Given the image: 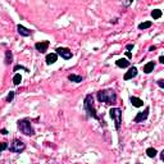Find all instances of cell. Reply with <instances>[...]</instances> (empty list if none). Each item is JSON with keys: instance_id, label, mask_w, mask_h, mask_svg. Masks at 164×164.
Segmentation results:
<instances>
[{"instance_id": "1", "label": "cell", "mask_w": 164, "mask_h": 164, "mask_svg": "<svg viewBox=\"0 0 164 164\" xmlns=\"http://www.w3.org/2000/svg\"><path fill=\"white\" fill-rule=\"evenodd\" d=\"M98 100L107 105H113L117 100V94L114 90H101L98 93Z\"/></svg>"}, {"instance_id": "2", "label": "cell", "mask_w": 164, "mask_h": 164, "mask_svg": "<svg viewBox=\"0 0 164 164\" xmlns=\"http://www.w3.org/2000/svg\"><path fill=\"white\" fill-rule=\"evenodd\" d=\"M84 108L85 110L89 113L90 117H93L95 119H100V117L96 113V109H95V104H94V96L89 94L85 98V101H84Z\"/></svg>"}, {"instance_id": "3", "label": "cell", "mask_w": 164, "mask_h": 164, "mask_svg": "<svg viewBox=\"0 0 164 164\" xmlns=\"http://www.w3.org/2000/svg\"><path fill=\"white\" fill-rule=\"evenodd\" d=\"M18 129L26 136H33L35 135V129L31 126V122L28 119H19L17 122Z\"/></svg>"}, {"instance_id": "4", "label": "cell", "mask_w": 164, "mask_h": 164, "mask_svg": "<svg viewBox=\"0 0 164 164\" xmlns=\"http://www.w3.org/2000/svg\"><path fill=\"white\" fill-rule=\"evenodd\" d=\"M110 117H112V119L114 120L115 123V128L119 129L120 128V124H122V110H120L119 108H112L110 109Z\"/></svg>"}, {"instance_id": "5", "label": "cell", "mask_w": 164, "mask_h": 164, "mask_svg": "<svg viewBox=\"0 0 164 164\" xmlns=\"http://www.w3.org/2000/svg\"><path fill=\"white\" fill-rule=\"evenodd\" d=\"M25 149H26V144L18 138H14L11 142V146H9V150L12 153H22L25 151Z\"/></svg>"}, {"instance_id": "6", "label": "cell", "mask_w": 164, "mask_h": 164, "mask_svg": "<svg viewBox=\"0 0 164 164\" xmlns=\"http://www.w3.org/2000/svg\"><path fill=\"white\" fill-rule=\"evenodd\" d=\"M55 54L62 56L65 60H68V59H71V58H72V51L69 49H67V47H58Z\"/></svg>"}, {"instance_id": "7", "label": "cell", "mask_w": 164, "mask_h": 164, "mask_svg": "<svg viewBox=\"0 0 164 164\" xmlns=\"http://www.w3.org/2000/svg\"><path fill=\"white\" fill-rule=\"evenodd\" d=\"M149 110H150V108L146 107L144 112H140V113L136 115V117H135L133 122H135V123H140V122H144V120H146L147 117H149Z\"/></svg>"}, {"instance_id": "8", "label": "cell", "mask_w": 164, "mask_h": 164, "mask_svg": "<svg viewBox=\"0 0 164 164\" xmlns=\"http://www.w3.org/2000/svg\"><path fill=\"white\" fill-rule=\"evenodd\" d=\"M49 47V41H41V42H36L35 44V49L40 53H45Z\"/></svg>"}, {"instance_id": "9", "label": "cell", "mask_w": 164, "mask_h": 164, "mask_svg": "<svg viewBox=\"0 0 164 164\" xmlns=\"http://www.w3.org/2000/svg\"><path fill=\"white\" fill-rule=\"evenodd\" d=\"M17 30H18L19 35H22V36H25V37L32 35V31L28 30V28H26L25 26H22V25H18V26H17Z\"/></svg>"}, {"instance_id": "10", "label": "cell", "mask_w": 164, "mask_h": 164, "mask_svg": "<svg viewBox=\"0 0 164 164\" xmlns=\"http://www.w3.org/2000/svg\"><path fill=\"white\" fill-rule=\"evenodd\" d=\"M136 76H137V68L132 67V68H129V71L127 72L126 74H124V80H126V81H129V80H132L133 77H136Z\"/></svg>"}, {"instance_id": "11", "label": "cell", "mask_w": 164, "mask_h": 164, "mask_svg": "<svg viewBox=\"0 0 164 164\" xmlns=\"http://www.w3.org/2000/svg\"><path fill=\"white\" fill-rule=\"evenodd\" d=\"M131 104L133 105L135 108H141V107H144V101L140 99V98H136V96H131Z\"/></svg>"}, {"instance_id": "12", "label": "cell", "mask_w": 164, "mask_h": 164, "mask_svg": "<svg viewBox=\"0 0 164 164\" xmlns=\"http://www.w3.org/2000/svg\"><path fill=\"white\" fill-rule=\"evenodd\" d=\"M58 59V55L55 54V53H51V54H47L46 58H45V60H46V64H54L55 62Z\"/></svg>"}, {"instance_id": "13", "label": "cell", "mask_w": 164, "mask_h": 164, "mask_svg": "<svg viewBox=\"0 0 164 164\" xmlns=\"http://www.w3.org/2000/svg\"><path fill=\"white\" fill-rule=\"evenodd\" d=\"M154 68H155V63H154V62H149V63L144 65V72H145V73H151Z\"/></svg>"}, {"instance_id": "14", "label": "cell", "mask_w": 164, "mask_h": 164, "mask_svg": "<svg viewBox=\"0 0 164 164\" xmlns=\"http://www.w3.org/2000/svg\"><path fill=\"white\" fill-rule=\"evenodd\" d=\"M115 64H117V67H119V68H127L129 65V62L127 59H118L115 62Z\"/></svg>"}, {"instance_id": "15", "label": "cell", "mask_w": 164, "mask_h": 164, "mask_svg": "<svg viewBox=\"0 0 164 164\" xmlns=\"http://www.w3.org/2000/svg\"><path fill=\"white\" fill-rule=\"evenodd\" d=\"M68 80L72 81V82H76V84H78V82H82V76H77V74H69L68 76Z\"/></svg>"}, {"instance_id": "16", "label": "cell", "mask_w": 164, "mask_h": 164, "mask_svg": "<svg viewBox=\"0 0 164 164\" xmlns=\"http://www.w3.org/2000/svg\"><path fill=\"white\" fill-rule=\"evenodd\" d=\"M146 154H147L149 158H155L156 154H158V151H156L154 147H149V149H146Z\"/></svg>"}, {"instance_id": "17", "label": "cell", "mask_w": 164, "mask_h": 164, "mask_svg": "<svg viewBox=\"0 0 164 164\" xmlns=\"http://www.w3.org/2000/svg\"><path fill=\"white\" fill-rule=\"evenodd\" d=\"M12 59H13L12 51L11 50H7L5 51V64H11L12 63Z\"/></svg>"}, {"instance_id": "18", "label": "cell", "mask_w": 164, "mask_h": 164, "mask_svg": "<svg viewBox=\"0 0 164 164\" xmlns=\"http://www.w3.org/2000/svg\"><path fill=\"white\" fill-rule=\"evenodd\" d=\"M151 25H153V23H151L150 21L142 22V23H140V25H138V28H140V30H146V28H150Z\"/></svg>"}, {"instance_id": "19", "label": "cell", "mask_w": 164, "mask_h": 164, "mask_svg": "<svg viewBox=\"0 0 164 164\" xmlns=\"http://www.w3.org/2000/svg\"><path fill=\"white\" fill-rule=\"evenodd\" d=\"M151 17L154 19H159L162 17V11H160V9H154V11L151 12Z\"/></svg>"}, {"instance_id": "20", "label": "cell", "mask_w": 164, "mask_h": 164, "mask_svg": "<svg viewBox=\"0 0 164 164\" xmlns=\"http://www.w3.org/2000/svg\"><path fill=\"white\" fill-rule=\"evenodd\" d=\"M21 81H22V76H21V74H19V73L14 74V77H13V84H14V85L18 86L19 84H21Z\"/></svg>"}, {"instance_id": "21", "label": "cell", "mask_w": 164, "mask_h": 164, "mask_svg": "<svg viewBox=\"0 0 164 164\" xmlns=\"http://www.w3.org/2000/svg\"><path fill=\"white\" fill-rule=\"evenodd\" d=\"M7 149H9L8 142H0V151H4V150H7Z\"/></svg>"}, {"instance_id": "22", "label": "cell", "mask_w": 164, "mask_h": 164, "mask_svg": "<svg viewBox=\"0 0 164 164\" xmlns=\"http://www.w3.org/2000/svg\"><path fill=\"white\" fill-rule=\"evenodd\" d=\"M13 99H14V93H13V91H11V93L8 94V96H7V99H5V100H7V103H11V101H12Z\"/></svg>"}, {"instance_id": "23", "label": "cell", "mask_w": 164, "mask_h": 164, "mask_svg": "<svg viewBox=\"0 0 164 164\" xmlns=\"http://www.w3.org/2000/svg\"><path fill=\"white\" fill-rule=\"evenodd\" d=\"M18 69H23V71L28 72V69H27V68H25V67H23V65H16V67H14V72H17Z\"/></svg>"}, {"instance_id": "24", "label": "cell", "mask_w": 164, "mask_h": 164, "mask_svg": "<svg viewBox=\"0 0 164 164\" xmlns=\"http://www.w3.org/2000/svg\"><path fill=\"white\" fill-rule=\"evenodd\" d=\"M158 86H159L160 89H164V81H163V80H159V81H158Z\"/></svg>"}, {"instance_id": "25", "label": "cell", "mask_w": 164, "mask_h": 164, "mask_svg": "<svg viewBox=\"0 0 164 164\" xmlns=\"http://www.w3.org/2000/svg\"><path fill=\"white\" fill-rule=\"evenodd\" d=\"M159 62H160L162 64L164 63V56H163V55H160V56H159Z\"/></svg>"}, {"instance_id": "26", "label": "cell", "mask_w": 164, "mask_h": 164, "mask_svg": "<svg viewBox=\"0 0 164 164\" xmlns=\"http://www.w3.org/2000/svg\"><path fill=\"white\" fill-rule=\"evenodd\" d=\"M0 133H2V135H7V133H8V131H7L5 128H3L2 131H0Z\"/></svg>"}, {"instance_id": "27", "label": "cell", "mask_w": 164, "mask_h": 164, "mask_svg": "<svg viewBox=\"0 0 164 164\" xmlns=\"http://www.w3.org/2000/svg\"><path fill=\"white\" fill-rule=\"evenodd\" d=\"M126 47H127V50H132V49H133V45H132V44H129V45H127Z\"/></svg>"}, {"instance_id": "28", "label": "cell", "mask_w": 164, "mask_h": 164, "mask_svg": "<svg viewBox=\"0 0 164 164\" xmlns=\"http://www.w3.org/2000/svg\"><path fill=\"white\" fill-rule=\"evenodd\" d=\"M126 55H127V58H131V56H132V54H131V51H127V53H126Z\"/></svg>"}, {"instance_id": "29", "label": "cell", "mask_w": 164, "mask_h": 164, "mask_svg": "<svg viewBox=\"0 0 164 164\" xmlns=\"http://www.w3.org/2000/svg\"><path fill=\"white\" fill-rule=\"evenodd\" d=\"M156 49V46H150V51H153V50H155Z\"/></svg>"}, {"instance_id": "30", "label": "cell", "mask_w": 164, "mask_h": 164, "mask_svg": "<svg viewBox=\"0 0 164 164\" xmlns=\"http://www.w3.org/2000/svg\"><path fill=\"white\" fill-rule=\"evenodd\" d=\"M160 154H162V155H160V158H162V160H164V151H162Z\"/></svg>"}]
</instances>
